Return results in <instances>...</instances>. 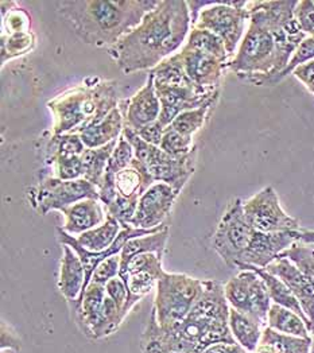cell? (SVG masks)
<instances>
[{
    "instance_id": "6da1fadb",
    "label": "cell",
    "mask_w": 314,
    "mask_h": 353,
    "mask_svg": "<svg viewBox=\"0 0 314 353\" xmlns=\"http://www.w3.org/2000/svg\"><path fill=\"white\" fill-rule=\"evenodd\" d=\"M297 3L248 1V28L229 62V70L251 84L271 85L308 37L294 15Z\"/></svg>"
},
{
    "instance_id": "7a4b0ae2",
    "label": "cell",
    "mask_w": 314,
    "mask_h": 353,
    "mask_svg": "<svg viewBox=\"0 0 314 353\" xmlns=\"http://www.w3.org/2000/svg\"><path fill=\"white\" fill-rule=\"evenodd\" d=\"M215 344H237L229 327L224 285L204 281L200 298L185 320L161 327L150 316L141 337L143 353H202Z\"/></svg>"
},
{
    "instance_id": "3957f363",
    "label": "cell",
    "mask_w": 314,
    "mask_h": 353,
    "mask_svg": "<svg viewBox=\"0 0 314 353\" xmlns=\"http://www.w3.org/2000/svg\"><path fill=\"white\" fill-rule=\"evenodd\" d=\"M192 28L188 1L159 0L141 25L108 49V53L126 74L153 70L185 46Z\"/></svg>"
},
{
    "instance_id": "277c9868",
    "label": "cell",
    "mask_w": 314,
    "mask_h": 353,
    "mask_svg": "<svg viewBox=\"0 0 314 353\" xmlns=\"http://www.w3.org/2000/svg\"><path fill=\"white\" fill-rule=\"evenodd\" d=\"M159 0H62L58 12L88 45L114 48L142 22Z\"/></svg>"
},
{
    "instance_id": "5b68a950",
    "label": "cell",
    "mask_w": 314,
    "mask_h": 353,
    "mask_svg": "<svg viewBox=\"0 0 314 353\" xmlns=\"http://www.w3.org/2000/svg\"><path fill=\"white\" fill-rule=\"evenodd\" d=\"M297 232L264 234L255 230L243 212V201L229 203L212 239L213 250L232 268L254 265L266 268L293 244L298 243Z\"/></svg>"
},
{
    "instance_id": "8992f818",
    "label": "cell",
    "mask_w": 314,
    "mask_h": 353,
    "mask_svg": "<svg viewBox=\"0 0 314 353\" xmlns=\"http://www.w3.org/2000/svg\"><path fill=\"white\" fill-rule=\"evenodd\" d=\"M120 104L117 81L89 76L46 103L52 112V135L81 134Z\"/></svg>"
},
{
    "instance_id": "52a82bcc",
    "label": "cell",
    "mask_w": 314,
    "mask_h": 353,
    "mask_svg": "<svg viewBox=\"0 0 314 353\" xmlns=\"http://www.w3.org/2000/svg\"><path fill=\"white\" fill-rule=\"evenodd\" d=\"M204 290V281L186 274L166 272L155 288L151 316L161 327H168L186 319Z\"/></svg>"
},
{
    "instance_id": "ba28073f",
    "label": "cell",
    "mask_w": 314,
    "mask_h": 353,
    "mask_svg": "<svg viewBox=\"0 0 314 353\" xmlns=\"http://www.w3.org/2000/svg\"><path fill=\"white\" fill-rule=\"evenodd\" d=\"M123 137L131 143L135 158L147 168L155 182L170 185L181 193L196 169L197 148L184 157H173L161 148L148 145L131 128L124 127Z\"/></svg>"
},
{
    "instance_id": "9c48e42d",
    "label": "cell",
    "mask_w": 314,
    "mask_h": 353,
    "mask_svg": "<svg viewBox=\"0 0 314 353\" xmlns=\"http://www.w3.org/2000/svg\"><path fill=\"white\" fill-rule=\"evenodd\" d=\"M247 4L248 1H213L201 10L193 28L216 34L224 42L230 59H233L250 22Z\"/></svg>"
},
{
    "instance_id": "30bf717a",
    "label": "cell",
    "mask_w": 314,
    "mask_h": 353,
    "mask_svg": "<svg viewBox=\"0 0 314 353\" xmlns=\"http://www.w3.org/2000/svg\"><path fill=\"white\" fill-rule=\"evenodd\" d=\"M229 306L251 317L262 326H267V316L273 305L267 286L253 270H239L224 285Z\"/></svg>"
},
{
    "instance_id": "8fae6325",
    "label": "cell",
    "mask_w": 314,
    "mask_h": 353,
    "mask_svg": "<svg viewBox=\"0 0 314 353\" xmlns=\"http://www.w3.org/2000/svg\"><path fill=\"white\" fill-rule=\"evenodd\" d=\"M86 199H99V189L86 178L62 181L56 176H48L29 192L31 206L42 216L52 210L62 212Z\"/></svg>"
},
{
    "instance_id": "7c38bea8",
    "label": "cell",
    "mask_w": 314,
    "mask_h": 353,
    "mask_svg": "<svg viewBox=\"0 0 314 353\" xmlns=\"http://www.w3.org/2000/svg\"><path fill=\"white\" fill-rule=\"evenodd\" d=\"M243 212L248 223L264 234L295 232L301 230L300 221L284 210L278 193L273 186L263 188L253 197L243 201Z\"/></svg>"
},
{
    "instance_id": "4fadbf2b",
    "label": "cell",
    "mask_w": 314,
    "mask_h": 353,
    "mask_svg": "<svg viewBox=\"0 0 314 353\" xmlns=\"http://www.w3.org/2000/svg\"><path fill=\"white\" fill-rule=\"evenodd\" d=\"M179 192L164 182L151 185L139 199L130 225L139 230H155L165 225Z\"/></svg>"
},
{
    "instance_id": "5bb4252c",
    "label": "cell",
    "mask_w": 314,
    "mask_h": 353,
    "mask_svg": "<svg viewBox=\"0 0 314 353\" xmlns=\"http://www.w3.org/2000/svg\"><path fill=\"white\" fill-rule=\"evenodd\" d=\"M178 53L188 77L197 90L201 93L220 90L222 80L229 70V62L188 46H184Z\"/></svg>"
},
{
    "instance_id": "9a60e30c",
    "label": "cell",
    "mask_w": 314,
    "mask_h": 353,
    "mask_svg": "<svg viewBox=\"0 0 314 353\" xmlns=\"http://www.w3.org/2000/svg\"><path fill=\"white\" fill-rule=\"evenodd\" d=\"M161 101V115L158 121L164 127H169L179 114L195 110L206 104H216L220 90L212 93H201L196 88H172L155 87Z\"/></svg>"
},
{
    "instance_id": "2e32d148",
    "label": "cell",
    "mask_w": 314,
    "mask_h": 353,
    "mask_svg": "<svg viewBox=\"0 0 314 353\" xmlns=\"http://www.w3.org/2000/svg\"><path fill=\"white\" fill-rule=\"evenodd\" d=\"M119 108L124 117V127L134 131L158 121L161 115V101L154 85V79L150 73L142 88L128 100L120 101Z\"/></svg>"
},
{
    "instance_id": "e0dca14e",
    "label": "cell",
    "mask_w": 314,
    "mask_h": 353,
    "mask_svg": "<svg viewBox=\"0 0 314 353\" xmlns=\"http://www.w3.org/2000/svg\"><path fill=\"white\" fill-rule=\"evenodd\" d=\"M264 270L278 276L297 298L311 323V334L314 336V290L308 278L290 259L284 256H278Z\"/></svg>"
},
{
    "instance_id": "ac0fdd59",
    "label": "cell",
    "mask_w": 314,
    "mask_h": 353,
    "mask_svg": "<svg viewBox=\"0 0 314 353\" xmlns=\"http://www.w3.org/2000/svg\"><path fill=\"white\" fill-rule=\"evenodd\" d=\"M61 213L63 214V225L61 228L73 237L101 225L108 216L106 206L99 199L79 201L63 209Z\"/></svg>"
},
{
    "instance_id": "d6986e66",
    "label": "cell",
    "mask_w": 314,
    "mask_h": 353,
    "mask_svg": "<svg viewBox=\"0 0 314 353\" xmlns=\"http://www.w3.org/2000/svg\"><path fill=\"white\" fill-rule=\"evenodd\" d=\"M62 258L59 265L58 289L68 303L76 302L86 290V268L77 252L69 247L62 245Z\"/></svg>"
},
{
    "instance_id": "ffe728a7",
    "label": "cell",
    "mask_w": 314,
    "mask_h": 353,
    "mask_svg": "<svg viewBox=\"0 0 314 353\" xmlns=\"http://www.w3.org/2000/svg\"><path fill=\"white\" fill-rule=\"evenodd\" d=\"M124 130V117L117 107L101 121L90 125L80 134L86 148H99L119 141Z\"/></svg>"
},
{
    "instance_id": "44dd1931",
    "label": "cell",
    "mask_w": 314,
    "mask_h": 353,
    "mask_svg": "<svg viewBox=\"0 0 314 353\" xmlns=\"http://www.w3.org/2000/svg\"><path fill=\"white\" fill-rule=\"evenodd\" d=\"M155 181L141 161L134 158L131 165L115 176L116 192L126 197H139Z\"/></svg>"
},
{
    "instance_id": "7402d4cb",
    "label": "cell",
    "mask_w": 314,
    "mask_h": 353,
    "mask_svg": "<svg viewBox=\"0 0 314 353\" xmlns=\"http://www.w3.org/2000/svg\"><path fill=\"white\" fill-rule=\"evenodd\" d=\"M313 339L282 334L268 326L263 329L260 343L254 353H311Z\"/></svg>"
},
{
    "instance_id": "603a6c76",
    "label": "cell",
    "mask_w": 314,
    "mask_h": 353,
    "mask_svg": "<svg viewBox=\"0 0 314 353\" xmlns=\"http://www.w3.org/2000/svg\"><path fill=\"white\" fill-rule=\"evenodd\" d=\"M239 270H253V271H255L257 274H259L260 278L264 281V283L267 286V290H268V294H270V298H271V302L275 303V305H279L282 307H286V309H288V310H291L294 313H297L306 323V326H308V329L311 332V323L306 319V316H305L300 302L297 301V298L290 292V289L286 286L285 283L278 276L270 274L264 268H259V267H254V265H242V267H239Z\"/></svg>"
},
{
    "instance_id": "cb8c5ba5",
    "label": "cell",
    "mask_w": 314,
    "mask_h": 353,
    "mask_svg": "<svg viewBox=\"0 0 314 353\" xmlns=\"http://www.w3.org/2000/svg\"><path fill=\"white\" fill-rule=\"evenodd\" d=\"M229 327L239 345L250 353L257 351L264 326L229 306Z\"/></svg>"
},
{
    "instance_id": "d4e9b609",
    "label": "cell",
    "mask_w": 314,
    "mask_h": 353,
    "mask_svg": "<svg viewBox=\"0 0 314 353\" xmlns=\"http://www.w3.org/2000/svg\"><path fill=\"white\" fill-rule=\"evenodd\" d=\"M120 231H121V224L112 216L108 214L107 220L101 225L90 231H86L83 235L75 237V240L86 251L103 252L114 244Z\"/></svg>"
},
{
    "instance_id": "484cf974",
    "label": "cell",
    "mask_w": 314,
    "mask_h": 353,
    "mask_svg": "<svg viewBox=\"0 0 314 353\" xmlns=\"http://www.w3.org/2000/svg\"><path fill=\"white\" fill-rule=\"evenodd\" d=\"M117 146V141L103 148H86L81 155L83 161V178L95 185L97 189L103 185L110 158Z\"/></svg>"
},
{
    "instance_id": "4316f807",
    "label": "cell",
    "mask_w": 314,
    "mask_h": 353,
    "mask_svg": "<svg viewBox=\"0 0 314 353\" xmlns=\"http://www.w3.org/2000/svg\"><path fill=\"white\" fill-rule=\"evenodd\" d=\"M150 74L154 79L155 87L196 88L185 72L179 53H175L172 57L162 61L157 68L150 70Z\"/></svg>"
},
{
    "instance_id": "83f0119b",
    "label": "cell",
    "mask_w": 314,
    "mask_h": 353,
    "mask_svg": "<svg viewBox=\"0 0 314 353\" xmlns=\"http://www.w3.org/2000/svg\"><path fill=\"white\" fill-rule=\"evenodd\" d=\"M267 326L288 336L312 339L306 323L294 312L273 303L267 316Z\"/></svg>"
},
{
    "instance_id": "f1b7e54d",
    "label": "cell",
    "mask_w": 314,
    "mask_h": 353,
    "mask_svg": "<svg viewBox=\"0 0 314 353\" xmlns=\"http://www.w3.org/2000/svg\"><path fill=\"white\" fill-rule=\"evenodd\" d=\"M86 148L79 134L52 135L45 148V161L49 166L59 159L81 157Z\"/></svg>"
},
{
    "instance_id": "f546056e",
    "label": "cell",
    "mask_w": 314,
    "mask_h": 353,
    "mask_svg": "<svg viewBox=\"0 0 314 353\" xmlns=\"http://www.w3.org/2000/svg\"><path fill=\"white\" fill-rule=\"evenodd\" d=\"M168 239H169V225L157 234L131 239L124 244L120 252V261L121 262L128 261L130 258L144 252H154L164 258Z\"/></svg>"
},
{
    "instance_id": "4dcf8cb0",
    "label": "cell",
    "mask_w": 314,
    "mask_h": 353,
    "mask_svg": "<svg viewBox=\"0 0 314 353\" xmlns=\"http://www.w3.org/2000/svg\"><path fill=\"white\" fill-rule=\"evenodd\" d=\"M185 46L197 49V50L208 53L216 59H223L226 62H230V59H232L226 49L224 42L216 34H213L208 30L192 28Z\"/></svg>"
},
{
    "instance_id": "1f68e13d",
    "label": "cell",
    "mask_w": 314,
    "mask_h": 353,
    "mask_svg": "<svg viewBox=\"0 0 314 353\" xmlns=\"http://www.w3.org/2000/svg\"><path fill=\"white\" fill-rule=\"evenodd\" d=\"M0 52H1V66L11 59H18L30 53L35 48V34L32 31H22L15 34L1 35L0 39Z\"/></svg>"
},
{
    "instance_id": "d6a6232c",
    "label": "cell",
    "mask_w": 314,
    "mask_h": 353,
    "mask_svg": "<svg viewBox=\"0 0 314 353\" xmlns=\"http://www.w3.org/2000/svg\"><path fill=\"white\" fill-rule=\"evenodd\" d=\"M215 105L216 104H206L195 110H188L174 119L169 127L185 137L193 138L206 123L210 111L215 108Z\"/></svg>"
},
{
    "instance_id": "836d02e7",
    "label": "cell",
    "mask_w": 314,
    "mask_h": 353,
    "mask_svg": "<svg viewBox=\"0 0 314 353\" xmlns=\"http://www.w3.org/2000/svg\"><path fill=\"white\" fill-rule=\"evenodd\" d=\"M162 259H164L162 256L154 252H144L130 258L128 261H124V262L120 261L119 276L133 274V272H139V271L151 272L157 276H161L165 271L162 267Z\"/></svg>"
},
{
    "instance_id": "e575fe53",
    "label": "cell",
    "mask_w": 314,
    "mask_h": 353,
    "mask_svg": "<svg viewBox=\"0 0 314 353\" xmlns=\"http://www.w3.org/2000/svg\"><path fill=\"white\" fill-rule=\"evenodd\" d=\"M279 256L290 259L294 265H297L308 278L314 290V248L309 247L308 244L295 243L288 250H286L285 252H282Z\"/></svg>"
},
{
    "instance_id": "d590c367",
    "label": "cell",
    "mask_w": 314,
    "mask_h": 353,
    "mask_svg": "<svg viewBox=\"0 0 314 353\" xmlns=\"http://www.w3.org/2000/svg\"><path fill=\"white\" fill-rule=\"evenodd\" d=\"M159 148L173 157H184L190 154L196 146L193 145L192 137H185L170 127H166Z\"/></svg>"
},
{
    "instance_id": "8d00e7d4",
    "label": "cell",
    "mask_w": 314,
    "mask_h": 353,
    "mask_svg": "<svg viewBox=\"0 0 314 353\" xmlns=\"http://www.w3.org/2000/svg\"><path fill=\"white\" fill-rule=\"evenodd\" d=\"M313 59L314 38L313 37H306V38L301 42V45L297 48V50L294 52V54H293V57L288 61L285 70H284L281 74H278V76L273 80L271 85H275V84H278L279 81L285 80L286 77H287L288 74H291L298 66H301V65H304V63H306V62H311V61H313Z\"/></svg>"
},
{
    "instance_id": "74e56055",
    "label": "cell",
    "mask_w": 314,
    "mask_h": 353,
    "mask_svg": "<svg viewBox=\"0 0 314 353\" xmlns=\"http://www.w3.org/2000/svg\"><path fill=\"white\" fill-rule=\"evenodd\" d=\"M134 158H135L134 148L131 146V143L121 135L117 141V146L110 158L106 176H116L120 170L128 168L131 165V162L134 161Z\"/></svg>"
},
{
    "instance_id": "f35d334b",
    "label": "cell",
    "mask_w": 314,
    "mask_h": 353,
    "mask_svg": "<svg viewBox=\"0 0 314 353\" xmlns=\"http://www.w3.org/2000/svg\"><path fill=\"white\" fill-rule=\"evenodd\" d=\"M53 176L62 181H75L83 178V161L81 157L59 159L52 165Z\"/></svg>"
},
{
    "instance_id": "ab89813d",
    "label": "cell",
    "mask_w": 314,
    "mask_h": 353,
    "mask_svg": "<svg viewBox=\"0 0 314 353\" xmlns=\"http://www.w3.org/2000/svg\"><path fill=\"white\" fill-rule=\"evenodd\" d=\"M119 274H120V255H115L97 265V268L92 275L90 282L106 286L111 279L119 276Z\"/></svg>"
},
{
    "instance_id": "60d3db41",
    "label": "cell",
    "mask_w": 314,
    "mask_h": 353,
    "mask_svg": "<svg viewBox=\"0 0 314 353\" xmlns=\"http://www.w3.org/2000/svg\"><path fill=\"white\" fill-rule=\"evenodd\" d=\"M301 30L314 38V0H300L294 11Z\"/></svg>"
},
{
    "instance_id": "b9f144b4",
    "label": "cell",
    "mask_w": 314,
    "mask_h": 353,
    "mask_svg": "<svg viewBox=\"0 0 314 353\" xmlns=\"http://www.w3.org/2000/svg\"><path fill=\"white\" fill-rule=\"evenodd\" d=\"M106 292L115 303L123 309V313H124V306L128 299V290H127V286H126V282L123 281V278L116 276L114 279H111L106 285Z\"/></svg>"
},
{
    "instance_id": "7bdbcfd3",
    "label": "cell",
    "mask_w": 314,
    "mask_h": 353,
    "mask_svg": "<svg viewBox=\"0 0 314 353\" xmlns=\"http://www.w3.org/2000/svg\"><path fill=\"white\" fill-rule=\"evenodd\" d=\"M165 130H166V127H164L159 121H155V123L148 124V125L143 127V128L135 131V132L142 138L144 142H147L148 145L159 148L161 143H162V138H164Z\"/></svg>"
},
{
    "instance_id": "ee69618b",
    "label": "cell",
    "mask_w": 314,
    "mask_h": 353,
    "mask_svg": "<svg viewBox=\"0 0 314 353\" xmlns=\"http://www.w3.org/2000/svg\"><path fill=\"white\" fill-rule=\"evenodd\" d=\"M293 74L305 88L314 94V59L298 66Z\"/></svg>"
},
{
    "instance_id": "f6af8a7d",
    "label": "cell",
    "mask_w": 314,
    "mask_h": 353,
    "mask_svg": "<svg viewBox=\"0 0 314 353\" xmlns=\"http://www.w3.org/2000/svg\"><path fill=\"white\" fill-rule=\"evenodd\" d=\"M202 353H250L239 344H215Z\"/></svg>"
},
{
    "instance_id": "bcb514c9",
    "label": "cell",
    "mask_w": 314,
    "mask_h": 353,
    "mask_svg": "<svg viewBox=\"0 0 314 353\" xmlns=\"http://www.w3.org/2000/svg\"><path fill=\"white\" fill-rule=\"evenodd\" d=\"M297 239H298V243H302V244H314V231H309V230H300L297 232Z\"/></svg>"
},
{
    "instance_id": "7dc6e473",
    "label": "cell",
    "mask_w": 314,
    "mask_h": 353,
    "mask_svg": "<svg viewBox=\"0 0 314 353\" xmlns=\"http://www.w3.org/2000/svg\"><path fill=\"white\" fill-rule=\"evenodd\" d=\"M311 353H314V340H313V344H312V352Z\"/></svg>"
}]
</instances>
